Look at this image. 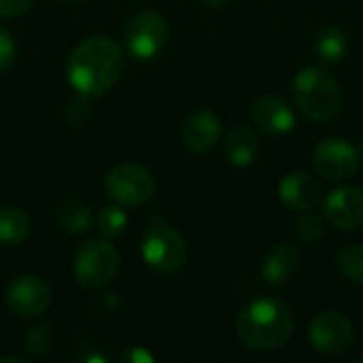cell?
<instances>
[{"mask_svg":"<svg viewBox=\"0 0 363 363\" xmlns=\"http://www.w3.org/2000/svg\"><path fill=\"white\" fill-rule=\"evenodd\" d=\"M123 72V53L108 36L83 40L68 57L66 74L70 85L83 96H100L108 91Z\"/></svg>","mask_w":363,"mask_h":363,"instance_id":"obj_1","label":"cell"},{"mask_svg":"<svg viewBox=\"0 0 363 363\" xmlns=\"http://www.w3.org/2000/svg\"><path fill=\"white\" fill-rule=\"evenodd\" d=\"M294 311L279 298L253 300L236 317L238 340L257 353H270L285 347L294 334Z\"/></svg>","mask_w":363,"mask_h":363,"instance_id":"obj_2","label":"cell"},{"mask_svg":"<svg viewBox=\"0 0 363 363\" xmlns=\"http://www.w3.org/2000/svg\"><path fill=\"white\" fill-rule=\"evenodd\" d=\"M291 94L298 108L313 121H330L342 106V91L338 81L323 68L306 66L291 83Z\"/></svg>","mask_w":363,"mask_h":363,"instance_id":"obj_3","label":"cell"},{"mask_svg":"<svg viewBox=\"0 0 363 363\" xmlns=\"http://www.w3.org/2000/svg\"><path fill=\"white\" fill-rule=\"evenodd\" d=\"M140 253H143V262L153 272L162 277H170L183 270L187 262V242L162 217H155L143 236Z\"/></svg>","mask_w":363,"mask_h":363,"instance_id":"obj_4","label":"cell"},{"mask_svg":"<svg viewBox=\"0 0 363 363\" xmlns=\"http://www.w3.org/2000/svg\"><path fill=\"white\" fill-rule=\"evenodd\" d=\"M123 43L132 57L143 62L153 60L168 43V23L160 13L140 11L128 19L123 28Z\"/></svg>","mask_w":363,"mask_h":363,"instance_id":"obj_5","label":"cell"},{"mask_svg":"<svg viewBox=\"0 0 363 363\" xmlns=\"http://www.w3.org/2000/svg\"><path fill=\"white\" fill-rule=\"evenodd\" d=\"M117 272H119V253L104 238H94L85 242L74 259V277L83 287L89 289L108 285L117 277Z\"/></svg>","mask_w":363,"mask_h":363,"instance_id":"obj_6","label":"cell"},{"mask_svg":"<svg viewBox=\"0 0 363 363\" xmlns=\"http://www.w3.org/2000/svg\"><path fill=\"white\" fill-rule=\"evenodd\" d=\"M106 196L119 206H140L155 194L153 174L138 164H119L104 179Z\"/></svg>","mask_w":363,"mask_h":363,"instance_id":"obj_7","label":"cell"},{"mask_svg":"<svg viewBox=\"0 0 363 363\" xmlns=\"http://www.w3.org/2000/svg\"><path fill=\"white\" fill-rule=\"evenodd\" d=\"M313 349L328 357L345 355L355 345V328L340 311H321L308 325Z\"/></svg>","mask_w":363,"mask_h":363,"instance_id":"obj_8","label":"cell"},{"mask_svg":"<svg viewBox=\"0 0 363 363\" xmlns=\"http://www.w3.org/2000/svg\"><path fill=\"white\" fill-rule=\"evenodd\" d=\"M4 304L11 315L19 319H34L51 306V289L38 277H17L4 294Z\"/></svg>","mask_w":363,"mask_h":363,"instance_id":"obj_9","label":"cell"},{"mask_svg":"<svg viewBox=\"0 0 363 363\" xmlns=\"http://www.w3.org/2000/svg\"><path fill=\"white\" fill-rule=\"evenodd\" d=\"M315 170L332 181L349 179L359 168V151L345 138H323L313 149Z\"/></svg>","mask_w":363,"mask_h":363,"instance_id":"obj_10","label":"cell"},{"mask_svg":"<svg viewBox=\"0 0 363 363\" xmlns=\"http://www.w3.org/2000/svg\"><path fill=\"white\" fill-rule=\"evenodd\" d=\"M323 213L328 221L342 232L359 230L363 228V189L353 185L334 189L323 204Z\"/></svg>","mask_w":363,"mask_h":363,"instance_id":"obj_11","label":"cell"},{"mask_svg":"<svg viewBox=\"0 0 363 363\" xmlns=\"http://www.w3.org/2000/svg\"><path fill=\"white\" fill-rule=\"evenodd\" d=\"M251 119L264 134L283 136L296 128L294 108L279 96H262L251 106Z\"/></svg>","mask_w":363,"mask_h":363,"instance_id":"obj_12","label":"cell"},{"mask_svg":"<svg viewBox=\"0 0 363 363\" xmlns=\"http://www.w3.org/2000/svg\"><path fill=\"white\" fill-rule=\"evenodd\" d=\"M183 143L185 147L196 153V155H204L208 151L215 149V145L219 143L221 136V121L215 113L211 111H196L191 113L185 123H183Z\"/></svg>","mask_w":363,"mask_h":363,"instance_id":"obj_13","label":"cell"},{"mask_svg":"<svg viewBox=\"0 0 363 363\" xmlns=\"http://www.w3.org/2000/svg\"><path fill=\"white\" fill-rule=\"evenodd\" d=\"M298 272H300V251L294 245L281 242V245H272L266 251L262 262V274L266 283L274 287H283L291 283Z\"/></svg>","mask_w":363,"mask_h":363,"instance_id":"obj_14","label":"cell"},{"mask_svg":"<svg viewBox=\"0 0 363 363\" xmlns=\"http://www.w3.org/2000/svg\"><path fill=\"white\" fill-rule=\"evenodd\" d=\"M279 198L291 211L304 213L319 202V183L304 170H294L285 174L279 183Z\"/></svg>","mask_w":363,"mask_h":363,"instance_id":"obj_15","label":"cell"},{"mask_svg":"<svg viewBox=\"0 0 363 363\" xmlns=\"http://www.w3.org/2000/svg\"><path fill=\"white\" fill-rule=\"evenodd\" d=\"M225 157L236 168H247L255 162L259 153L257 134L251 128H234L225 138Z\"/></svg>","mask_w":363,"mask_h":363,"instance_id":"obj_16","label":"cell"},{"mask_svg":"<svg viewBox=\"0 0 363 363\" xmlns=\"http://www.w3.org/2000/svg\"><path fill=\"white\" fill-rule=\"evenodd\" d=\"M32 232L30 215L19 206H2L0 208V242L6 247H17L26 242Z\"/></svg>","mask_w":363,"mask_h":363,"instance_id":"obj_17","label":"cell"},{"mask_svg":"<svg viewBox=\"0 0 363 363\" xmlns=\"http://www.w3.org/2000/svg\"><path fill=\"white\" fill-rule=\"evenodd\" d=\"M55 223L66 234H83L91 228L94 217L87 204L79 200H64L55 211Z\"/></svg>","mask_w":363,"mask_h":363,"instance_id":"obj_18","label":"cell"},{"mask_svg":"<svg viewBox=\"0 0 363 363\" xmlns=\"http://www.w3.org/2000/svg\"><path fill=\"white\" fill-rule=\"evenodd\" d=\"M315 51L328 64L342 62L345 55H347V51H349V38H347L345 30L338 28V26L323 28L317 34V38H315Z\"/></svg>","mask_w":363,"mask_h":363,"instance_id":"obj_19","label":"cell"},{"mask_svg":"<svg viewBox=\"0 0 363 363\" xmlns=\"http://www.w3.org/2000/svg\"><path fill=\"white\" fill-rule=\"evenodd\" d=\"M336 264L345 279H349L355 285H363V245L345 247L338 253Z\"/></svg>","mask_w":363,"mask_h":363,"instance_id":"obj_20","label":"cell"},{"mask_svg":"<svg viewBox=\"0 0 363 363\" xmlns=\"http://www.w3.org/2000/svg\"><path fill=\"white\" fill-rule=\"evenodd\" d=\"M55 340H57V336H55V330L51 325H36L26 334L23 349L34 357H43V355L53 351Z\"/></svg>","mask_w":363,"mask_h":363,"instance_id":"obj_21","label":"cell"},{"mask_svg":"<svg viewBox=\"0 0 363 363\" xmlns=\"http://www.w3.org/2000/svg\"><path fill=\"white\" fill-rule=\"evenodd\" d=\"M128 228V215L121 206H104L98 215V230L104 238H117Z\"/></svg>","mask_w":363,"mask_h":363,"instance_id":"obj_22","label":"cell"},{"mask_svg":"<svg viewBox=\"0 0 363 363\" xmlns=\"http://www.w3.org/2000/svg\"><path fill=\"white\" fill-rule=\"evenodd\" d=\"M294 234L298 236V240H302L304 245H313V242H319L325 234V223L319 215H313V213H306L300 215L294 223Z\"/></svg>","mask_w":363,"mask_h":363,"instance_id":"obj_23","label":"cell"},{"mask_svg":"<svg viewBox=\"0 0 363 363\" xmlns=\"http://www.w3.org/2000/svg\"><path fill=\"white\" fill-rule=\"evenodd\" d=\"M15 55H17V49H15L13 36L4 28H0V72H4L13 66Z\"/></svg>","mask_w":363,"mask_h":363,"instance_id":"obj_24","label":"cell"},{"mask_svg":"<svg viewBox=\"0 0 363 363\" xmlns=\"http://www.w3.org/2000/svg\"><path fill=\"white\" fill-rule=\"evenodd\" d=\"M34 0H0V17H17L23 15Z\"/></svg>","mask_w":363,"mask_h":363,"instance_id":"obj_25","label":"cell"},{"mask_svg":"<svg viewBox=\"0 0 363 363\" xmlns=\"http://www.w3.org/2000/svg\"><path fill=\"white\" fill-rule=\"evenodd\" d=\"M121 362L123 363H153L155 362V357L147 351V349H143V347H130L123 355H121Z\"/></svg>","mask_w":363,"mask_h":363,"instance_id":"obj_26","label":"cell"},{"mask_svg":"<svg viewBox=\"0 0 363 363\" xmlns=\"http://www.w3.org/2000/svg\"><path fill=\"white\" fill-rule=\"evenodd\" d=\"M202 2H204L206 6H211V9H219V6H223L228 0H202Z\"/></svg>","mask_w":363,"mask_h":363,"instance_id":"obj_27","label":"cell"},{"mask_svg":"<svg viewBox=\"0 0 363 363\" xmlns=\"http://www.w3.org/2000/svg\"><path fill=\"white\" fill-rule=\"evenodd\" d=\"M2 362H26V357H0V363Z\"/></svg>","mask_w":363,"mask_h":363,"instance_id":"obj_28","label":"cell"},{"mask_svg":"<svg viewBox=\"0 0 363 363\" xmlns=\"http://www.w3.org/2000/svg\"><path fill=\"white\" fill-rule=\"evenodd\" d=\"M64 2H83V0H64Z\"/></svg>","mask_w":363,"mask_h":363,"instance_id":"obj_29","label":"cell"},{"mask_svg":"<svg viewBox=\"0 0 363 363\" xmlns=\"http://www.w3.org/2000/svg\"><path fill=\"white\" fill-rule=\"evenodd\" d=\"M357 362H363V357H359V359H357Z\"/></svg>","mask_w":363,"mask_h":363,"instance_id":"obj_30","label":"cell"},{"mask_svg":"<svg viewBox=\"0 0 363 363\" xmlns=\"http://www.w3.org/2000/svg\"><path fill=\"white\" fill-rule=\"evenodd\" d=\"M362 155H363V143H362Z\"/></svg>","mask_w":363,"mask_h":363,"instance_id":"obj_31","label":"cell"}]
</instances>
